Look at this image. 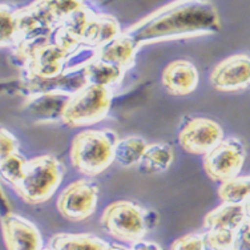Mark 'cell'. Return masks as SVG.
<instances>
[{"label": "cell", "mask_w": 250, "mask_h": 250, "mask_svg": "<svg viewBox=\"0 0 250 250\" xmlns=\"http://www.w3.org/2000/svg\"><path fill=\"white\" fill-rule=\"evenodd\" d=\"M220 28V16L210 1H174L130 25L123 34L140 48L156 42L216 34Z\"/></svg>", "instance_id": "1"}, {"label": "cell", "mask_w": 250, "mask_h": 250, "mask_svg": "<svg viewBox=\"0 0 250 250\" xmlns=\"http://www.w3.org/2000/svg\"><path fill=\"white\" fill-rule=\"evenodd\" d=\"M119 140L113 130H83L72 140L71 163L80 173L96 176L115 161V149Z\"/></svg>", "instance_id": "2"}, {"label": "cell", "mask_w": 250, "mask_h": 250, "mask_svg": "<svg viewBox=\"0 0 250 250\" xmlns=\"http://www.w3.org/2000/svg\"><path fill=\"white\" fill-rule=\"evenodd\" d=\"M64 174L65 168L55 156H38L28 160L24 178L14 189L27 204H43L48 201L58 190Z\"/></svg>", "instance_id": "3"}, {"label": "cell", "mask_w": 250, "mask_h": 250, "mask_svg": "<svg viewBox=\"0 0 250 250\" xmlns=\"http://www.w3.org/2000/svg\"><path fill=\"white\" fill-rule=\"evenodd\" d=\"M156 214L132 201H116L105 208L101 216L103 229L124 242L136 244L156 224Z\"/></svg>", "instance_id": "4"}, {"label": "cell", "mask_w": 250, "mask_h": 250, "mask_svg": "<svg viewBox=\"0 0 250 250\" xmlns=\"http://www.w3.org/2000/svg\"><path fill=\"white\" fill-rule=\"evenodd\" d=\"M112 100L113 91L111 88L87 85L68 99L60 120L72 128L96 124L106 117Z\"/></svg>", "instance_id": "5"}, {"label": "cell", "mask_w": 250, "mask_h": 250, "mask_svg": "<svg viewBox=\"0 0 250 250\" xmlns=\"http://www.w3.org/2000/svg\"><path fill=\"white\" fill-rule=\"evenodd\" d=\"M245 159L244 144L236 137H229L204 156V169L212 180L224 184L238 177Z\"/></svg>", "instance_id": "6"}, {"label": "cell", "mask_w": 250, "mask_h": 250, "mask_svg": "<svg viewBox=\"0 0 250 250\" xmlns=\"http://www.w3.org/2000/svg\"><path fill=\"white\" fill-rule=\"evenodd\" d=\"M99 200V185L91 180L69 184L58 198V210L69 221H83L95 212Z\"/></svg>", "instance_id": "7"}, {"label": "cell", "mask_w": 250, "mask_h": 250, "mask_svg": "<svg viewBox=\"0 0 250 250\" xmlns=\"http://www.w3.org/2000/svg\"><path fill=\"white\" fill-rule=\"evenodd\" d=\"M224 140V130L207 117H192L178 132V144L192 154H208Z\"/></svg>", "instance_id": "8"}, {"label": "cell", "mask_w": 250, "mask_h": 250, "mask_svg": "<svg viewBox=\"0 0 250 250\" xmlns=\"http://www.w3.org/2000/svg\"><path fill=\"white\" fill-rule=\"evenodd\" d=\"M210 83L217 91L237 92L250 87V55L237 53L213 68Z\"/></svg>", "instance_id": "9"}, {"label": "cell", "mask_w": 250, "mask_h": 250, "mask_svg": "<svg viewBox=\"0 0 250 250\" xmlns=\"http://www.w3.org/2000/svg\"><path fill=\"white\" fill-rule=\"evenodd\" d=\"M1 229L8 250H43L40 231L24 217L7 213L1 220Z\"/></svg>", "instance_id": "10"}, {"label": "cell", "mask_w": 250, "mask_h": 250, "mask_svg": "<svg viewBox=\"0 0 250 250\" xmlns=\"http://www.w3.org/2000/svg\"><path fill=\"white\" fill-rule=\"evenodd\" d=\"M69 53L52 42L39 47L25 60L27 73L39 79L51 80L65 72Z\"/></svg>", "instance_id": "11"}, {"label": "cell", "mask_w": 250, "mask_h": 250, "mask_svg": "<svg viewBox=\"0 0 250 250\" xmlns=\"http://www.w3.org/2000/svg\"><path fill=\"white\" fill-rule=\"evenodd\" d=\"M198 71L188 60H174L165 67L161 76L164 88L173 96L192 93L198 85Z\"/></svg>", "instance_id": "12"}, {"label": "cell", "mask_w": 250, "mask_h": 250, "mask_svg": "<svg viewBox=\"0 0 250 250\" xmlns=\"http://www.w3.org/2000/svg\"><path fill=\"white\" fill-rule=\"evenodd\" d=\"M120 25L115 18L109 15H95L91 18L85 34L83 38V45L92 48H100L121 35Z\"/></svg>", "instance_id": "13"}, {"label": "cell", "mask_w": 250, "mask_h": 250, "mask_svg": "<svg viewBox=\"0 0 250 250\" xmlns=\"http://www.w3.org/2000/svg\"><path fill=\"white\" fill-rule=\"evenodd\" d=\"M137 51L139 48L136 47L133 40L121 32L120 36L112 40L111 43L96 49V59L117 65L126 71L133 65Z\"/></svg>", "instance_id": "14"}, {"label": "cell", "mask_w": 250, "mask_h": 250, "mask_svg": "<svg viewBox=\"0 0 250 250\" xmlns=\"http://www.w3.org/2000/svg\"><path fill=\"white\" fill-rule=\"evenodd\" d=\"M246 222L242 204L222 202V205L208 213L204 220L208 230H231L238 231Z\"/></svg>", "instance_id": "15"}, {"label": "cell", "mask_w": 250, "mask_h": 250, "mask_svg": "<svg viewBox=\"0 0 250 250\" xmlns=\"http://www.w3.org/2000/svg\"><path fill=\"white\" fill-rule=\"evenodd\" d=\"M88 85H96V87L111 88L121 82L126 72L123 68L109 64L100 60L93 59L91 62H88L85 67L83 68Z\"/></svg>", "instance_id": "16"}, {"label": "cell", "mask_w": 250, "mask_h": 250, "mask_svg": "<svg viewBox=\"0 0 250 250\" xmlns=\"http://www.w3.org/2000/svg\"><path fill=\"white\" fill-rule=\"evenodd\" d=\"M109 244L88 233H59L49 240V250H106Z\"/></svg>", "instance_id": "17"}, {"label": "cell", "mask_w": 250, "mask_h": 250, "mask_svg": "<svg viewBox=\"0 0 250 250\" xmlns=\"http://www.w3.org/2000/svg\"><path fill=\"white\" fill-rule=\"evenodd\" d=\"M173 161V150L165 144H150L145 150L139 168L141 172L156 174L165 172Z\"/></svg>", "instance_id": "18"}, {"label": "cell", "mask_w": 250, "mask_h": 250, "mask_svg": "<svg viewBox=\"0 0 250 250\" xmlns=\"http://www.w3.org/2000/svg\"><path fill=\"white\" fill-rule=\"evenodd\" d=\"M148 145L149 144L139 136H128L125 139H120L116 145L115 161L121 167L139 165Z\"/></svg>", "instance_id": "19"}, {"label": "cell", "mask_w": 250, "mask_h": 250, "mask_svg": "<svg viewBox=\"0 0 250 250\" xmlns=\"http://www.w3.org/2000/svg\"><path fill=\"white\" fill-rule=\"evenodd\" d=\"M0 40L1 47L18 45L20 39L19 23L16 11H11L4 3L0 5Z\"/></svg>", "instance_id": "20"}, {"label": "cell", "mask_w": 250, "mask_h": 250, "mask_svg": "<svg viewBox=\"0 0 250 250\" xmlns=\"http://www.w3.org/2000/svg\"><path fill=\"white\" fill-rule=\"evenodd\" d=\"M28 160L25 159L21 153L11 154L5 159L0 160V173L1 178L5 183L12 185V188L16 187L18 184L24 178L25 169H27Z\"/></svg>", "instance_id": "21"}, {"label": "cell", "mask_w": 250, "mask_h": 250, "mask_svg": "<svg viewBox=\"0 0 250 250\" xmlns=\"http://www.w3.org/2000/svg\"><path fill=\"white\" fill-rule=\"evenodd\" d=\"M218 196L222 202L242 204L250 196V177H237L221 184Z\"/></svg>", "instance_id": "22"}, {"label": "cell", "mask_w": 250, "mask_h": 250, "mask_svg": "<svg viewBox=\"0 0 250 250\" xmlns=\"http://www.w3.org/2000/svg\"><path fill=\"white\" fill-rule=\"evenodd\" d=\"M205 244L209 250H234L237 231L231 230H208L205 234Z\"/></svg>", "instance_id": "23"}, {"label": "cell", "mask_w": 250, "mask_h": 250, "mask_svg": "<svg viewBox=\"0 0 250 250\" xmlns=\"http://www.w3.org/2000/svg\"><path fill=\"white\" fill-rule=\"evenodd\" d=\"M47 5L55 16V19L59 21V25L71 15L76 14L77 11L87 7L83 1H47Z\"/></svg>", "instance_id": "24"}, {"label": "cell", "mask_w": 250, "mask_h": 250, "mask_svg": "<svg viewBox=\"0 0 250 250\" xmlns=\"http://www.w3.org/2000/svg\"><path fill=\"white\" fill-rule=\"evenodd\" d=\"M170 250H207L205 237L197 233L180 237L172 244Z\"/></svg>", "instance_id": "25"}, {"label": "cell", "mask_w": 250, "mask_h": 250, "mask_svg": "<svg viewBox=\"0 0 250 250\" xmlns=\"http://www.w3.org/2000/svg\"><path fill=\"white\" fill-rule=\"evenodd\" d=\"M19 152V141L10 130L1 128L0 130V160Z\"/></svg>", "instance_id": "26"}, {"label": "cell", "mask_w": 250, "mask_h": 250, "mask_svg": "<svg viewBox=\"0 0 250 250\" xmlns=\"http://www.w3.org/2000/svg\"><path fill=\"white\" fill-rule=\"evenodd\" d=\"M234 250H250V221H246L237 231Z\"/></svg>", "instance_id": "27"}, {"label": "cell", "mask_w": 250, "mask_h": 250, "mask_svg": "<svg viewBox=\"0 0 250 250\" xmlns=\"http://www.w3.org/2000/svg\"><path fill=\"white\" fill-rule=\"evenodd\" d=\"M130 250H164L163 248L154 242H146V241H139L133 244Z\"/></svg>", "instance_id": "28"}, {"label": "cell", "mask_w": 250, "mask_h": 250, "mask_svg": "<svg viewBox=\"0 0 250 250\" xmlns=\"http://www.w3.org/2000/svg\"><path fill=\"white\" fill-rule=\"evenodd\" d=\"M242 207H244V213H245L246 221H250V196L246 198L245 201L242 202Z\"/></svg>", "instance_id": "29"}, {"label": "cell", "mask_w": 250, "mask_h": 250, "mask_svg": "<svg viewBox=\"0 0 250 250\" xmlns=\"http://www.w3.org/2000/svg\"><path fill=\"white\" fill-rule=\"evenodd\" d=\"M106 250H130V249H126L124 246L121 245H116V244H109Z\"/></svg>", "instance_id": "30"}, {"label": "cell", "mask_w": 250, "mask_h": 250, "mask_svg": "<svg viewBox=\"0 0 250 250\" xmlns=\"http://www.w3.org/2000/svg\"><path fill=\"white\" fill-rule=\"evenodd\" d=\"M43 250H49V249H43Z\"/></svg>", "instance_id": "31"}]
</instances>
